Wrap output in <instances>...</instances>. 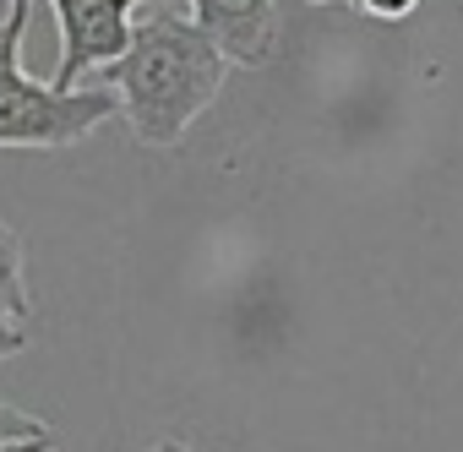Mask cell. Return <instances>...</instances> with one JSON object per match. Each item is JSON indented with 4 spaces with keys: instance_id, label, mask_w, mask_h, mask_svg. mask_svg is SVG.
Returning a JSON list of instances; mask_svg holds the SVG:
<instances>
[{
    "instance_id": "6",
    "label": "cell",
    "mask_w": 463,
    "mask_h": 452,
    "mask_svg": "<svg viewBox=\"0 0 463 452\" xmlns=\"http://www.w3.org/2000/svg\"><path fill=\"white\" fill-rule=\"evenodd\" d=\"M28 12H33V0H12L6 23H0V82H6L12 71H23V33H28Z\"/></svg>"
},
{
    "instance_id": "5",
    "label": "cell",
    "mask_w": 463,
    "mask_h": 452,
    "mask_svg": "<svg viewBox=\"0 0 463 452\" xmlns=\"http://www.w3.org/2000/svg\"><path fill=\"white\" fill-rule=\"evenodd\" d=\"M33 295H28V240L0 218V365L28 349Z\"/></svg>"
},
{
    "instance_id": "3",
    "label": "cell",
    "mask_w": 463,
    "mask_h": 452,
    "mask_svg": "<svg viewBox=\"0 0 463 452\" xmlns=\"http://www.w3.org/2000/svg\"><path fill=\"white\" fill-rule=\"evenodd\" d=\"M61 17V66L55 88H82L88 71H109L131 50V12L142 0H50Z\"/></svg>"
},
{
    "instance_id": "8",
    "label": "cell",
    "mask_w": 463,
    "mask_h": 452,
    "mask_svg": "<svg viewBox=\"0 0 463 452\" xmlns=\"http://www.w3.org/2000/svg\"><path fill=\"white\" fill-rule=\"evenodd\" d=\"M354 6H360L365 17H382V23H403L420 0H354Z\"/></svg>"
},
{
    "instance_id": "1",
    "label": "cell",
    "mask_w": 463,
    "mask_h": 452,
    "mask_svg": "<svg viewBox=\"0 0 463 452\" xmlns=\"http://www.w3.org/2000/svg\"><path fill=\"white\" fill-rule=\"evenodd\" d=\"M229 55L180 12H158L131 33V50L104 71V88L120 93V115L142 147H175L196 115L218 99Z\"/></svg>"
},
{
    "instance_id": "11",
    "label": "cell",
    "mask_w": 463,
    "mask_h": 452,
    "mask_svg": "<svg viewBox=\"0 0 463 452\" xmlns=\"http://www.w3.org/2000/svg\"><path fill=\"white\" fill-rule=\"evenodd\" d=\"M311 6H327V0H311Z\"/></svg>"
},
{
    "instance_id": "7",
    "label": "cell",
    "mask_w": 463,
    "mask_h": 452,
    "mask_svg": "<svg viewBox=\"0 0 463 452\" xmlns=\"http://www.w3.org/2000/svg\"><path fill=\"white\" fill-rule=\"evenodd\" d=\"M44 436H55L39 414H28V409H17V403H6L0 398V452L6 447H23V441H44Z\"/></svg>"
},
{
    "instance_id": "2",
    "label": "cell",
    "mask_w": 463,
    "mask_h": 452,
    "mask_svg": "<svg viewBox=\"0 0 463 452\" xmlns=\"http://www.w3.org/2000/svg\"><path fill=\"white\" fill-rule=\"evenodd\" d=\"M109 115H120L115 88H55L28 71H12L0 82V147H71L93 137Z\"/></svg>"
},
{
    "instance_id": "9",
    "label": "cell",
    "mask_w": 463,
    "mask_h": 452,
    "mask_svg": "<svg viewBox=\"0 0 463 452\" xmlns=\"http://www.w3.org/2000/svg\"><path fill=\"white\" fill-rule=\"evenodd\" d=\"M6 452H55V436H44V441H23V447H6Z\"/></svg>"
},
{
    "instance_id": "4",
    "label": "cell",
    "mask_w": 463,
    "mask_h": 452,
    "mask_svg": "<svg viewBox=\"0 0 463 452\" xmlns=\"http://www.w3.org/2000/svg\"><path fill=\"white\" fill-rule=\"evenodd\" d=\"M191 23L229 55V66H268L279 44L273 0H191Z\"/></svg>"
},
{
    "instance_id": "10",
    "label": "cell",
    "mask_w": 463,
    "mask_h": 452,
    "mask_svg": "<svg viewBox=\"0 0 463 452\" xmlns=\"http://www.w3.org/2000/svg\"><path fill=\"white\" fill-rule=\"evenodd\" d=\"M147 452H202V447H191V441H158V447H147Z\"/></svg>"
}]
</instances>
